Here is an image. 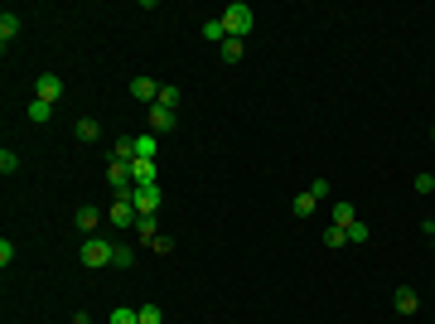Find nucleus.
<instances>
[{
  "mask_svg": "<svg viewBox=\"0 0 435 324\" xmlns=\"http://www.w3.org/2000/svg\"><path fill=\"white\" fill-rule=\"evenodd\" d=\"M431 242H435V233H431Z\"/></svg>",
  "mask_w": 435,
  "mask_h": 324,
  "instance_id": "nucleus-31",
  "label": "nucleus"
},
{
  "mask_svg": "<svg viewBox=\"0 0 435 324\" xmlns=\"http://www.w3.org/2000/svg\"><path fill=\"white\" fill-rule=\"evenodd\" d=\"M107 324H140V315H136V310H131V305H116Z\"/></svg>",
  "mask_w": 435,
  "mask_h": 324,
  "instance_id": "nucleus-24",
  "label": "nucleus"
},
{
  "mask_svg": "<svg viewBox=\"0 0 435 324\" xmlns=\"http://www.w3.org/2000/svg\"><path fill=\"white\" fill-rule=\"evenodd\" d=\"M329 218H334V223H339V228H354V223H358V213H354V203H334V208H329Z\"/></svg>",
  "mask_w": 435,
  "mask_h": 324,
  "instance_id": "nucleus-20",
  "label": "nucleus"
},
{
  "mask_svg": "<svg viewBox=\"0 0 435 324\" xmlns=\"http://www.w3.org/2000/svg\"><path fill=\"white\" fill-rule=\"evenodd\" d=\"M107 223H111V228H136V223H140L136 203H131V194H126V199H111V208H107Z\"/></svg>",
  "mask_w": 435,
  "mask_h": 324,
  "instance_id": "nucleus-4",
  "label": "nucleus"
},
{
  "mask_svg": "<svg viewBox=\"0 0 435 324\" xmlns=\"http://www.w3.org/2000/svg\"><path fill=\"white\" fill-rule=\"evenodd\" d=\"M411 189H416V194H435V174H416Z\"/></svg>",
  "mask_w": 435,
  "mask_h": 324,
  "instance_id": "nucleus-28",
  "label": "nucleus"
},
{
  "mask_svg": "<svg viewBox=\"0 0 435 324\" xmlns=\"http://www.w3.org/2000/svg\"><path fill=\"white\" fill-rule=\"evenodd\" d=\"M25 116H29V121H34V126H44V121L54 116V102H39V97H34V102H29V107H25Z\"/></svg>",
  "mask_w": 435,
  "mask_h": 324,
  "instance_id": "nucleus-15",
  "label": "nucleus"
},
{
  "mask_svg": "<svg viewBox=\"0 0 435 324\" xmlns=\"http://www.w3.org/2000/svg\"><path fill=\"white\" fill-rule=\"evenodd\" d=\"M15 34H20V15H15V10H5V15H0V44H10Z\"/></svg>",
  "mask_w": 435,
  "mask_h": 324,
  "instance_id": "nucleus-18",
  "label": "nucleus"
},
{
  "mask_svg": "<svg viewBox=\"0 0 435 324\" xmlns=\"http://www.w3.org/2000/svg\"><path fill=\"white\" fill-rule=\"evenodd\" d=\"M218 20H222V29H227V39H247V34H252V25H256L252 5H242V0H232V5H227Z\"/></svg>",
  "mask_w": 435,
  "mask_h": 324,
  "instance_id": "nucleus-1",
  "label": "nucleus"
},
{
  "mask_svg": "<svg viewBox=\"0 0 435 324\" xmlns=\"http://www.w3.org/2000/svg\"><path fill=\"white\" fill-rule=\"evenodd\" d=\"M136 315H140V324H164V310H160V305H140Z\"/></svg>",
  "mask_w": 435,
  "mask_h": 324,
  "instance_id": "nucleus-26",
  "label": "nucleus"
},
{
  "mask_svg": "<svg viewBox=\"0 0 435 324\" xmlns=\"http://www.w3.org/2000/svg\"><path fill=\"white\" fill-rule=\"evenodd\" d=\"M324 247H349V233H344L339 223H329L324 228Z\"/></svg>",
  "mask_w": 435,
  "mask_h": 324,
  "instance_id": "nucleus-23",
  "label": "nucleus"
},
{
  "mask_svg": "<svg viewBox=\"0 0 435 324\" xmlns=\"http://www.w3.org/2000/svg\"><path fill=\"white\" fill-rule=\"evenodd\" d=\"M150 252H160V257H169V252H174V238H169V233H160V238L150 242Z\"/></svg>",
  "mask_w": 435,
  "mask_h": 324,
  "instance_id": "nucleus-29",
  "label": "nucleus"
},
{
  "mask_svg": "<svg viewBox=\"0 0 435 324\" xmlns=\"http://www.w3.org/2000/svg\"><path fill=\"white\" fill-rule=\"evenodd\" d=\"M179 97H184V92H179V87H169V82H164V87H160V107H169V111H179Z\"/></svg>",
  "mask_w": 435,
  "mask_h": 324,
  "instance_id": "nucleus-25",
  "label": "nucleus"
},
{
  "mask_svg": "<svg viewBox=\"0 0 435 324\" xmlns=\"http://www.w3.org/2000/svg\"><path fill=\"white\" fill-rule=\"evenodd\" d=\"M111 247H116V242H107V238H87L82 252H78V262L87 271H102V267H111Z\"/></svg>",
  "mask_w": 435,
  "mask_h": 324,
  "instance_id": "nucleus-2",
  "label": "nucleus"
},
{
  "mask_svg": "<svg viewBox=\"0 0 435 324\" xmlns=\"http://www.w3.org/2000/svg\"><path fill=\"white\" fill-rule=\"evenodd\" d=\"M73 324H87V310H78V315H73Z\"/></svg>",
  "mask_w": 435,
  "mask_h": 324,
  "instance_id": "nucleus-30",
  "label": "nucleus"
},
{
  "mask_svg": "<svg viewBox=\"0 0 435 324\" xmlns=\"http://www.w3.org/2000/svg\"><path fill=\"white\" fill-rule=\"evenodd\" d=\"M315 208H320V199H315L310 189H305V194H295V203H290V213H295V218H310Z\"/></svg>",
  "mask_w": 435,
  "mask_h": 324,
  "instance_id": "nucleus-16",
  "label": "nucleus"
},
{
  "mask_svg": "<svg viewBox=\"0 0 435 324\" xmlns=\"http://www.w3.org/2000/svg\"><path fill=\"white\" fill-rule=\"evenodd\" d=\"M15 169H20V155L5 145V150H0V174H15Z\"/></svg>",
  "mask_w": 435,
  "mask_h": 324,
  "instance_id": "nucleus-27",
  "label": "nucleus"
},
{
  "mask_svg": "<svg viewBox=\"0 0 435 324\" xmlns=\"http://www.w3.org/2000/svg\"><path fill=\"white\" fill-rule=\"evenodd\" d=\"M344 233H349V247H363V242H368V238H373V233H368V223H363V218H358L354 228H344Z\"/></svg>",
  "mask_w": 435,
  "mask_h": 324,
  "instance_id": "nucleus-22",
  "label": "nucleus"
},
{
  "mask_svg": "<svg viewBox=\"0 0 435 324\" xmlns=\"http://www.w3.org/2000/svg\"><path fill=\"white\" fill-rule=\"evenodd\" d=\"M126 92H131L136 102H145V107H155V102H160V82H155V78H131Z\"/></svg>",
  "mask_w": 435,
  "mask_h": 324,
  "instance_id": "nucleus-7",
  "label": "nucleus"
},
{
  "mask_svg": "<svg viewBox=\"0 0 435 324\" xmlns=\"http://www.w3.org/2000/svg\"><path fill=\"white\" fill-rule=\"evenodd\" d=\"M107 184H111V194H116V199H126V194L136 189V179H131V164L111 160V164H107Z\"/></svg>",
  "mask_w": 435,
  "mask_h": 324,
  "instance_id": "nucleus-5",
  "label": "nucleus"
},
{
  "mask_svg": "<svg viewBox=\"0 0 435 324\" xmlns=\"http://www.w3.org/2000/svg\"><path fill=\"white\" fill-rule=\"evenodd\" d=\"M111 267H116V271H131V267H136V247L116 242V247H111Z\"/></svg>",
  "mask_w": 435,
  "mask_h": 324,
  "instance_id": "nucleus-13",
  "label": "nucleus"
},
{
  "mask_svg": "<svg viewBox=\"0 0 435 324\" xmlns=\"http://www.w3.org/2000/svg\"><path fill=\"white\" fill-rule=\"evenodd\" d=\"M131 233H136L140 242L150 247V242H155V238H160V223H155V218H140V223H136V228H131Z\"/></svg>",
  "mask_w": 435,
  "mask_h": 324,
  "instance_id": "nucleus-19",
  "label": "nucleus"
},
{
  "mask_svg": "<svg viewBox=\"0 0 435 324\" xmlns=\"http://www.w3.org/2000/svg\"><path fill=\"white\" fill-rule=\"evenodd\" d=\"M131 179H136V184H160V164L155 160H131Z\"/></svg>",
  "mask_w": 435,
  "mask_h": 324,
  "instance_id": "nucleus-9",
  "label": "nucleus"
},
{
  "mask_svg": "<svg viewBox=\"0 0 435 324\" xmlns=\"http://www.w3.org/2000/svg\"><path fill=\"white\" fill-rule=\"evenodd\" d=\"M242 44L247 39H227V44L218 49V58H222V63H237V58H242Z\"/></svg>",
  "mask_w": 435,
  "mask_h": 324,
  "instance_id": "nucleus-21",
  "label": "nucleus"
},
{
  "mask_svg": "<svg viewBox=\"0 0 435 324\" xmlns=\"http://www.w3.org/2000/svg\"><path fill=\"white\" fill-rule=\"evenodd\" d=\"M73 135H78V145H92V140H97V135H102V126H97V121H92V116H82L78 126H73Z\"/></svg>",
  "mask_w": 435,
  "mask_h": 324,
  "instance_id": "nucleus-14",
  "label": "nucleus"
},
{
  "mask_svg": "<svg viewBox=\"0 0 435 324\" xmlns=\"http://www.w3.org/2000/svg\"><path fill=\"white\" fill-rule=\"evenodd\" d=\"M203 39H208V44H218V49H222V44H227V29H222V20H203Z\"/></svg>",
  "mask_w": 435,
  "mask_h": 324,
  "instance_id": "nucleus-17",
  "label": "nucleus"
},
{
  "mask_svg": "<svg viewBox=\"0 0 435 324\" xmlns=\"http://www.w3.org/2000/svg\"><path fill=\"white\" fill-rule=\"evenodd\" d=\"M131 203H136L140 218H155V213H160V203H164L160 184H136V189H131Z\"/></svg>",
  "mask_w": 435,
  "mask_h": 324,
  "instance_id": "nucleus-3",
  "label": "nucleus"
},
{
  "mask_svg": "<svg viewBox=\"0 0 435 324\" xmlns=\"http://www.w3.org/2000/svg\"><path fill=\"white\" fill-rule=\"evenodd\" d=\"M421 310V296L411 286H397V315H416Z\"/></svg>",
  "mask_w": 435,
  "mask_h": 324,
  "instance_id": "nucleus-12",
  "label": "nucleus"
},
{
  "mask_svg": "<svg viewBox=\"0 0 435 324\" xmlns=\"http://www.w3.org/2000/svg\"><path fill=\"white\" fill-rule=\"evenodd\" d=\"M73 223H78V233H87V238H92V233H97V223H102V213H97L92 203H82L78 213H73Z\"/></svg>",
  "mask_w": 435,
  "mask_h": 324,
  "instance_id": "nucleus-11",
  "label": "nucleus"
},
{
  "mask_svg": "<svg viewBox=\"0 0 435 324\" xmlns=\"http://www.w3.org/2000/svg\"><path fill=\"white\" fill-rule=\"evenodd\" d=\"M34 97H39V102H58V97H63V78H58V73H39V78H34Z\"/></svg>",
  "mask_w": 435,
  "mask_h": 324,
  "instance_id": "nucleus-6",
  "label": "nucleus"
},
{
  "mask_svg": "<svg viewBox=\"0 0 435 324\" xmlns=\"http://www.w3.org/2000/svg\"><path fill=\"white\" fill-rule=\"evenodd\" d=\"M431 135H435V131H431Z\"/></svg>",
  "mask_w": 435,
  "mask_h": 324,
  "instance_id": "nucleus-32",
  "label": "nucleus"
},
{
  "mask_svg": "<svg viewBox=\"0 0 435 324\" xmlns=\"http://www.w3.org/2000/svg\"><path fill=\"white\" fill-rule=\"evenodd\" d=\"M131 150H136V160H155V150H160V135H131Z\"/></svg>",
  "mask_w": 435,
  "mask_h": 324,
  "instance_id": "nucleus-10",
  "label": "nucleus"
},
{
  "mask_svg": "<svg viewBox=\"0 0 435 324\" xmlns=\"http://www.w3.org/2000/svg\"><path fill=\"white\" fill-rule=\"evenodd\" d=\"M174 121H179V111H169V107H160V102H155V107H150V131H155V135H164V131H174Z\"/></svg>",
  "mask_w": 435,
  "mask_h": 324,
  "instance_id": "nucleus-8",
  "label": "nucleus"
}]
</instances>
